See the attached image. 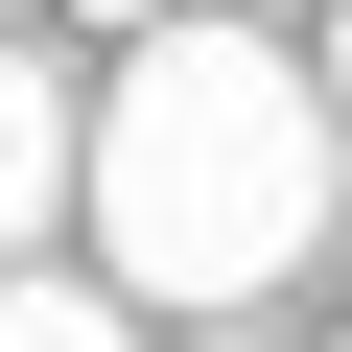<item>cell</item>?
Here are the masks:
<instances>
[{
    "mask_svg": "<svg viewBox=\"0 0 352 352\" xmlns=\"http://www.w3.org/2000/svg\"><path fill=\"white\" fill-rule=\"evenodd\" d=\"M329 71L305 47H258V24H164V47H118V94H94V258H118V305H258L305 235H329Z\"/></svg>",
    "mask_w": 352,
    "mask_h": 352,
    "instance_id": "cell-1",
    "label": "cell"
},
{
    "mask_svg": "<svg viewBox=\"0 0 352 352\" xmlns=\"http://www.w3.org/2000/svg\"><path fill=\"white\" fill-rule=\"evenodd\" d=\"M47 212H94V94H71V71H24V47H0V282L47 258Z\"/></svg>",
    "mask_w": 352,
    "mask_h": 352,
    "instance_id": "cell-2",
    "label": "cell"
},
{
    "mask_svg": "<svg viewBox=\"0 0 352 352\" xmlns=\"http://www.w3.org/2000/svg\"><path fill=\"white\" fill-rule=\"evenodd\" d=\"M0 352H141L118 282H0Z\"/></svg>",
    "mask_w": 352,
    "mask_h": 352,
    "instance_id": "cell-3",
    "label": "cell"
},
{
    "mask_svg": "<svg viewBox=\"0 0 352 352\" xmlns=\"http://www.w3.org/2000/svg\"><path fill=\"white\" fill-rule=\"evenodd\" d=\"M71 24H118V47H164V0H71Z\"/></svg>",
    "mask_w": 352,
    "mask_h": 352,
    "instance_id": "cell-4",
    "label": "cell"
},
{
    "mask_svg": "<svg viewBox=\"0 0 352 352\" xmlns=\"http://www.w3.org/2000/svg\"><path fill=\"white\" fill-rule=\"evenodd\" d=\"M305 71H329V118H352V0H329V47H305Z\"/></svg>",
    "mask_w": 352,
    "mask_h": 352,
    "instance_id": "cell-5",
    "label": "cell"
},
{
    "mask_svg": "<svg viewBox=\"0 0 352 352\" xmlns=\"http://www.w3.org/2000/svg\"><path fill=\"white\" fill-rule=\"evenodd\" d=\"M188 352H235V329H188Z\"/></svg>",
    "mask_w": 352,
    "mask_h": 352,
    "instance_id": "cell-6",
    "label": "cell"
}]
</instances>
